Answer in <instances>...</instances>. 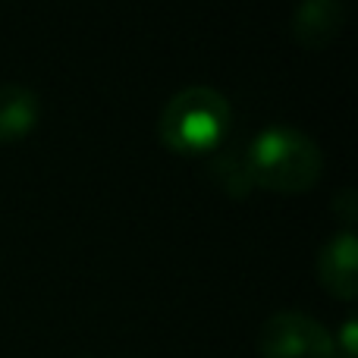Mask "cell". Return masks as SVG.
I'll use <instances>...</instances> for the list:
<instances>
[{
	"instance_id": "cell-1",
	"label": "cell",
	"mask_w": 358,
	"mask_h": 358,
	"mask_svg": "<svg viewBox=\"0 0 358 358\" xmlns=\"http://www.w3.org/2000/svg\"><path fill=\"white\" fill-rule=\"evenodd\" d=\"M245 161L255 189L299 195L321 182L324 151L315 136L289 123H271L245 145Z\"/></svg>"
},
{
	"instance_id": "cell-8",
	"label": "cell",
	"mask_w": 358,
	"mask_h": 358,
	"mask_svg": "<svg viewBox=\"0 0 358 358\" xmlns=\"http://www.w3.org/2000/svg\"><path fill=\"white\" fill-rule=\"evenodd\" d=\"M334 358H355V317H346L340 334H334Z\"/></svg>"
},
{
	"instance_id": "cell-2",
	"label": "cell",
	"mask_w": 358,
	"mask_h": 358,
	"mask_svg": "<svg viewBox=\"0 0 358 358\" xmlns=\"http://www.w3.org/2000/svg\"><path fill=\"white\" fill-rule=\"evenodd\" d=\"M233 129V104L214 85H185L164 104L157 138L176 155H210Z\"/></svg>"
},
{
	"instance_id": "cell-3",
	"label": "cell",
	"mask_w": 358,
	"mask_h": 358,
	"mask_svg": "<svg viewBox=\"0 0 358 358\" xmlns=\"http://www.w3.org/2000/svg\"><path fill=\"white\" fill-rule=\"evenodd\" d=\"M255 349L261 358H334V334L317 317L283 308L261 321Z\"/></svg>"
},
{
	"instance_id": "cell-5",
	"label": "cell",
	"mask_w": 358,
	"mask_h": 358,
	"mask_svg": "<svg viewBox=\"0 0 358 358\" xmlns=\"http://www.w3.org/2000/svg\"><path fill=\"white\" fill-rule=\"evenodd\" d=\"M346 25V0H299L289 16V31L302 48H327Z\"/></svg>"
},
{
	"instance_id": "cell-9",
	"label": "cell",
	"mask_w": 358,
	"mask_h": 358,
	"mask_svg": "<svg viewBox=\"0 0 358 358\" xmlns=\"http://www.w3.org/2000/svg\"><path fill=\"white\" fill-rule=\"evenodd\" d=\"M330 208H334V214L340 217V220L346 223V229H349V223H352V220H355V214H358L355 192L349 189V185H346V189H340V192L334 195V201H330Z\"/></svg>"
},
{
	"instance_id": "cell-4",
	"label": "cell",
	"mask_w": 358,
	"mask_h": 358,
	"mask_svg": "<svg viewBox=\"0 0 358 358\" xmlns=\"http://www.w3.org/2000/svg\"><path fill=\"white\" fill-rule=\"evenodd\" d=\"M317 280L330 296L352 302L358 296V236L352 229H336L317 252Z\"/></svg>"
},
{
	"instance_id": "cell-6",
	"label": "cell",
	"mask_w": 358,
	"mask_h": 358,
	"mask_svg": "<svg viewBox=\"0 0 358 358\" xmlns=\"http://www.w3.org/2000/svg\"><path fill=\"white\" fill-rule=\"evenodd\" d=\"M41 120V98L35 88L6 82L0 85V145L25 138Z\"/></svg>"
},
{
	"instance_id": "cell-7",
	"label": "cell",
	"mask_w": 358,
	"mask_h": 358,
	"mask_svg": "<svg viewBox=\"0 0 358 358\" xmlns=\"http://www.w3.org/2000/svg\"><path fill=\"white\" fill-rule=\"evenodd\" d=\"M208 173L229 198H248L252 189H255L252 173H248L245 148H217V151H210Z\"/></svg>"
}]
</instances>
